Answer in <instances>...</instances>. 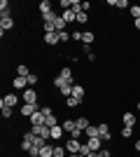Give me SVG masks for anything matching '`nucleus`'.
Segmentation results:
<instances>
[{"mask_svg": "<svg viewBox=\"0 0 140 157\" xmlns=\"http://www.w3.org/2000/svg\"><path fill=\"white\" fill-rule=\"evenodd\" d=\"M114 7H117V10H124V7H131V2H128V0H117Z\"/></svg>", "mask_w": 140, "mask_h": 157, "instance_id": "473e14b6", "label": "nucleus"}, {"mask_svg": "<svg viewBox=\"0 0 140 157\" xmlns=\"http://www.w3.org/2000/svg\"><path fill=\"white\" fill-rule=\"evenodd\" d=\"M40 150H42V148H38V145H33V148L28 150V155H31V157H40Z\"/></svg>", "mask_w": 140, "mask_h": 157, "instance_id": "e433bc0d", "label": "nucleus"}, {"mask_svg": "<svg viewBox=\"0 0 140 157\" xmlns=\"http://www.w3.org/2000/svg\"><path fill=\"white\" fill-rule=\"evenodd\" d=\"M66 26H68V24H66V19H63V17H59V19H56V21H54V28H56V31H66Z\"/></svg>", "mask_w": 140, "mask_h": 157, "instance_id": "5701e85b", "label": "nucleus"}, {"mask_svg": "<svg viewBox=\"0 0 140 157\" xmlns=\"http://www.w3.org/2000/svg\"><path fill=\"white\" fill-rule=\"evenodd\" d=\"M138 110H140V103H138Z\"/></svg>", "mask_w": 140, "mask_h": 157, "instance_id": "de8ad7c7", "label": "nucleus"}, {"mask_svg": "<svg viewBox=\"0 0 140 157\" xmlns=\"http://www.w3.org/2000/svg\"><path fill=\"white\" fill-rule=\"evenodd\" d=\"M33 138H35V134L33 131H28V134H23V141H21V150H31L33 148Z\"/></svg>", "mask_w": 140, "mask_h": 157, "instance_id": "7ed1b4c3", "label": "nucleus"}, {"mask_svg": "<svg viewBox=\"0 0 140 157\" xmlns=\"http://www.w3.org/2000/svg\"><path fill=\"white\" fill-rule=\"evenodd\" d=\"M98 157H112V155H110V150H100Z\"/></svg>", "mask_w": 140, "mask_h": 157, "instance_id": "79ce46f5", "label": "nucleus"}, {"mask_svg": "<svg viewBox=\"0 0 140 157\" xmlns=\"http://www.w3.org/2000/svg\"><path fill=\"white\" fill-rule=\"evenodd\" d=\"M16 75H21V78H28V75H31L28 66H26V63H19V66H16Z\"/></svg>", "mask_w": 140, "mask_h": 157, "instance_id": "4be33fe9", "label": "nucleus"}, {"mask_svg": "<svg viewBox=\"0 0 140 157\" xmlns=\"http://www.w3.org/2000/svg\"><path fill=\"white\" fill-rule=\"evenodd\" d=\"M80 148H82V141H77V138H68V141H66L68 155H70V152H80Z\"/></svg>", "mask_w": 140, "mask_h": 157, "instance_id": "f03ea898", "label": "nucleus"}, {"mask_svg": "<svg viewBox=\"0 0 140 157\" xmlns=\"http://www.w3.org/2000/svg\"><path fill=\"white\" fill-rule=\"evenodd\" d=\"M84 134H87V138H100V134H98V124H89Z\"/></svg>", "mask_w": 140, "mask_h": 157, "instance_id": "ddd939ff", "label": "nucleus"}, {"mask_svg": "<svg viewBox=\"0 0 140 157\" xmlns=\"http://www.w3.org/2000/svg\"><path fill=\"white\" fill-rule=\"evenodd\" d=\"M45 115H42V110H38V113H35V115H31V117H28V122H31V127H33V124H45Z\"/></svg>", "mask_w": 140, "mask_h": 157, "instance_id": "9d476101", "label": "nucleus"}, {"mask_svg": "<svg viewBox=\"0 0 140 157\" xmlns=\"http://www.w3.org/2000/svg\"><path fill=\"white\" fill-rule=\"evenodd\" d=\"M75 129H77V122H75V120H66V122H63V131H66V134H73Z\"/></svg>", "mask_w": 140, "mask_h": 157, "instance_id": "f3484780", "label": "nucleus"}, {"mask_svg": "<svg viewBox=\"0 0 140 157\" xmlns=\"http://www.w3.org/2000/svg\"><path fill=\"white\" fill-rule=\"evenodd\" d=\"M26 80H28V87H35V85H38V75H35V73H31Z\"/></svg>", "mask_w": 140, "mask_h": 157, "instance_id": "72a5a7b5", "label": "nucleus"}, {"mask_svg": "<svg viewBox=\"0 0 140 157\" xmlns=\"http://www.w3.org/2000/svg\"><path fill=\"white\" fill-rule=\"evenodd\" d=\"M12 87H14V89H23V92H26L28 80H26V78H21V75H16V78L12 80Z\"/></svg>", "mask_w": 140, "mask_h": 157, "instance_id": "6e6552de", "label": "nucleus"}, {"mask_svg": "<svg viewBox=\"0 0 140 157\" xmlns=\"http://www.w3.org/2000/svg\"><path fill=\"white\" fill-rule=\"evenodd\" d=\"M38 110H40V105H38V103H23L19 113H21V117H31V115H35Z\"/></svg>", "mask_w": 140, "mask_h": 157, "instance_id": "f257e3e1", "label": "nucleus"}, {"mask_svg": "<svg viewBox=\"0 0 140 157\" xmlns=\"http://www.w3.org/2000/svg\"><path fill=\"white\" fill-rule=\"evenodd\" d=\"M61 17L66 19V24H73V21H77V12H75V10H66Z\"/></svg>", "mask_w": 140, "mask_h": 157, "instance_id": "2eb2a0df", "label": "nucleus"}, {"mask_svg": "<svg viewBox=\"0 0 140 157\" xmlns=\"http://www.w3.org/2000/svg\"><path fill=\"white\" fill-rule=\"evenodd\" d=\"M73 40H77V42H82V31H75V33H73Z\"/></svg>", "mask_w": 140, "mask_h": 157, "instance_id": "a19ab883", "label": "nucleus"}, {"mask_svg": "<svg viewBox=\"0 0 140 157\" xmlns=\"http://www.w3.org/2000/svg\"><path fill=\"white\" fill-rule=\"evenodd\" d=\"M98 134H100V138H103V141H112V134H110V127H107L105 122H100V124H98Z\"/></svg>", "mask_w": 140, "mask_h": 157, "instance_id": "423d86ee", "label": "nucleus"}, {"mask_svg": "<svg viewBox=\"0 0 140 157\" xmlns=\"http://www.w3.org/2000/svg\"><path fill=\"white\" fill-rule=\"evenodd\" d=\"M54 157H68L66 145H56V148H54Z\"/></svg>", "mask_w": 140, "mask_h": 157, "instance_id": "b1692460", "label": "nucleus"}, {"mask_svg": "<svg viewBox=\"0 0 140 157\" xmlns=\"http://www.w3.org/2000/svg\"><path fill=\"white\" fill-rule=\"evenodd\" d=\"M14 28V19L9 17V19H0V31L2 33H7V31H12Z\"/></svg>", "mask_w": 140, "mask_h": 157, "instance_id": "9b49d317", "label": "nucleus"}, {"mask_svg": "<svg viewBox=\"0 0 140 157\" xmlns=\"http://www.w3.org/2000/svg\"><path fill=\"white\" fill-rule=\"evenodd\" d=\"M9 17H12L9 2H7V0H0V19H9Z\"/></svg>", "mask_w": 140, "mask_h": 157, "instance_id": "0eeeda50", "label": "nucleus"}, {"mask_svg": "<svg viewBox=\"0 0 140 157\" xmlns=\"http://www.w3.org/2000/svg\"><path fill=\"white\" fill-rule=\"evenodd\" d=\"M121 136H124V138H131V136H133V129H131V127H124V129H121Z\"/></svg>", "mask_w": 140, "mask_h": 157, "instance_id": "c9c22d12", "label": "nucleus"}, {"mask_svg": "<svg viewBox=\"0 0 140 157\" xmlns=\"http://www.w3.org/2000/svg\"><path fill=\"white\" fill-rule=\"evenodd\" d=\"M89 152H91V148H89L87 143H82V148H80V155H82V157H89Z\"/></svg>", "mask_w": 140, "mask_h": 157, "instance_id": "f704fd0d", "label": "nucleus"}, {"mask_svg": "<svg viewBox=\"0 0 140 157\" xmlns=\"http://www.w3.org/2000/svg\"><path fill=\"white\" fill-rule=\"evenodd\" d=\"M128 10H131V17H133V19H140V5H131Z\"/></svg>", "mask_w": 140, "mask_h": 157, "instance_id": "c85d7f7f", "label": "nucleus"}, {"mask_svg": "<svg viewBox=\"0 0 140 157\" xmlns=\"http://www.w3.org/2000/svg\"><path fill=\"white\" fill-rule=\"evenodd\" d=\"M121 122H124V127H131V129H133V124H135V115H133V113H124Z\"/></svg>", "mask_w": 140, "mask_h": 157, "instance_id": "4468645a", "label": "nucleus"}, {"mask_svg": "<svg viewBox=\"0 0 140 157\" xmlns=\"http://www.w3.org/2000/svg\"><path fill=\"white\" fill-rule=\"evenodd\" d=\"M63 124H56V127H52V138H63Z\"/></svg>", "mask_w": 140, "mask_h": 157, "instance_id": "6ab92c4d", "label": "nucleus"}, {"mask_svg": "<svg viewBox=\"0 0 140 157\" xmlns=\"http://www.w3.org/2000/svg\"><path fill=\"white\" fill-rule=\"evenodd\" d=\"M84 94H87V92H84V87H82V85H73V96L75 98H80V101H82Z\"/></svg>", "mask_w": 140, "mask_h": 157, "instance_id": "a211bd4d", "label": "nucleus"}, {"mask_svg": "<svg viewBox=\"0 0 140 157\" xmlns=\"http://www.w3.org/2000/svg\"><path fill=\"white\" fill-rule=\"evenodd\" d=\"M16 103H19V96H16V94H7V96L0 101V105H7V108H14Z\"/></svg>", "mask_w": 140, "mask_h": 157, "instance_id": "39448f33", "label": "nucleus"}, {"mask_svg": "<svg viewBox=\"0 0 140 157\" xmlns=\"http://www.w3.org/2000/svg\"><path fill=\"white\" fill-rule=\"evenodd\" d=\"M89 157H98V152H89Z\"/></svg>", "mask_w": 140, "mask_h": 157, "instance_id": "49530a36", "label": "nucleus"}, {"mask_svg": "<svg viewBox=\"0 0 140 157\" xmlns=\"http://www.w3.org/2000/svg\"><path fill=\"white\" fill-rule=\"evenodd\" d=\"M75 122H77V129L87 131V127H89V120H87V117H77V120H75Z\"/></svg>", "mask_w": 140, "mask_h": 157, "instance_id": "a878e982", "label": "nucleus"}, {"mask_svg": "<svg viewBox=\"0 0 140 157\" xmlns=\"http://www.w3.org/2000/svg\"><path fill=\"white\" fill-rule=\"evenodd\" d=\"M82 134H84L82 129H75L73 134H70V138H77V141H82Z\"/></svg>", "mask_w": 140, "mask_h": 157, "instance_id": "58836bf2", "label": "nucleus"}, {"mask_svg": "<svg viewBox=\"0 0 140 157\" xmlns=\"http://www.w3.org/2000/svg\"><path fill=\"white\" fill-rule=\"evenodd\" d=\"M70 10H75V12H82V2L80 0H73V7Z\"/></svg>", "mask_w": 140, "mask_h": 157, "instance_id": "ea45409f", "label": "nucleus"}, {"mask_svg": "<svg viewBox=\"0 0 140 157\" xmlns=\"http://www.w3.org/2000/svg\"><path fill=\"white\" fill-rule=\"evenodd\" d=\"M93 40H96V35H93L91 31H84V33H82V42H84V45H91Z\"/></svg>", "mask_w": 140, "mask_h": 157, "instance_id": "412c9836", "label": "nucleus"}, {"mask_svg": "<svg viewBox=\"0 0 140 157\" xmlns=\"http://www.w3.org/2000/svg\"><path fill=\"white\" fill-rule=\"evenodd\" d=\"M40 12L42 14H49V12H52V2H49V0H42V2H40Z\"/></svg>", "mask_w": 140, "mask_h": 157, "instance_id": "393cba45", "label": "nucleus"}, {"mask_svg": "<svg viewBox=\"0 0 140 157\" xmlns=\"http://www.w3.org/2000/svg\"><path fill=\"white\" fill-rule=\"evenodd\" d=\"M45 124L49 127V129H52V127H56V124H59V117H56V115H49V117L45 120Z\"/></svg>", "mask_w": 140, "mask_h": 157, "instance_id": "cd10ccee", "label": "nucleus"}, {"mask_svg": "<svg viewBox=\"0 0 140 157\" xmlns=\"http://www.w3.org/2000/svg\"><path fill=\"white\" fill-rule=\"evenodd\" d=\"M0 108H2V117H5V120L12 117V110H14V108H7V105H0Z\"/></svg>", "mask_w": 140, "mask_h": 157, "instance_id": "2f4dec72", "label": "nucleus"}, {"mask_svg": "<svg viewBox=\"0 0 140 157\" xmlns=\"http://www.w3.org/2000/svg\"><path fill=\"white\" fill-rule=\"evenodd\" d=\"M23 103H38V92H35L33 87H28L26 92H23Z\"/></svg>", "mask_w": 140, "mask_h": 157, "instance_id": "20e7f679", "label": "nucleus"}, {"mask_svg": "<svg viewBox=\"0 0 140 157\" xmlns=\"http://www.w3.org/2000/svg\"><path fill=\"white\" fill-rule=\"evenodd\" d=\"M135 28H138V31H140V19H135Z\"/></svg>", "mask_w": 140, "mask_h": 157, "instance_id": "a18cd8bd", "label": "nucleus"}, {"mask_svg": "<svg viewBox=\"0 0 140 157\" xmlns=\"http://www.w3.org/2000/svg\"><path fill=\"white\" fill-rule=\"evenodd\" d=\"M40 110H42V115H45V117H49V115H54V110H52V108H49V105H42Z\"/></svg>", "mask_w": 140, "mask_h": 157, "instance_id": "4c0bfd02", "label": "nucleus"}, {"mask_svg": "<svg viewBox=\"0 0 140 157\" xmlns=\"http://www.w3.org/2000/svg\"><path fill=\"white\" fill-rule=\"evenodd\" d=\"M59 75H61L63 80H66V82H73V71H70L68 66H66V68H61V73H59Z\"/></svg>", "mask_w": 140, "mask_h": 157, "instance_id": "aec40b11", "label": "nucleus"}, {"mask_svg": "<svg viewBox=\"0 0 140 157\" xmlns=\"http://www.w3.org/2000/svg\"><path fill=\"white\" fill-rule=\"evenodd\" d=\"M68 157H82V155H80V152H70Z\"/></svg>", "mask_w": 140, "mask_h": 157, "instance_id": "c03bdc74", "label": "nucleus"}, {"mask_svg": "<svg viewBox=\"0 0 140 157\" xmlns=\"http://www.w3.org/2000/svg\"><path fill=\"white\" fill-rule=\"evenodd\" d=\"M54 148H56V145H52V143L42 145V150H40V157H54Z\"/></svg>", "mask_w": 140, "mask_h": 157, "instance_id": "dca6fc26", "label": "nucleus"}, {"mask_svg": "<svg viewBox=\"0 0 140 157\" xmlns=\"http://www.w3.org/2000/svg\"><path fill=\"white\" fill-rule=\"evenodd\" d=\"M135 150L140 152V138H138V141H135Z\"/></svg>", "mask_w": 140, "mask_h": 157, "instance_id": "37998d69", "label": "nucleus"}, {"mask_svg": "<svg viewBox=\"0 0 140 157\" xmlns=\"http://www.w3.org/2000/svg\"><path fill=\"white\" fill-rule=\"evenodd\" d=\"M59 38H61V42H68V40H73V33H68V31H61V33H59Z\"/></svg>", "mask_w": 140, "mask_h": 157, "instance_id": "c756f323", "label": "nucleus"}, {"mask_svg": "<svg viewBox=\"0 0 140 157\" xmlns=\"http://www.w3.org/2000/svg\"><path fill=\"white\" fill-rule=\"evenodd\" d=\"M45 42H47V45H59V42H61L59 33H45Z\"/></svg>", "mask_w": 140, "mask_h": 157, "instance_id": "f8f14e48", "label": "nucleus"}, {"mask_svg": "<svg viewBox=\"0 0 140 157\" xmlns=\"http://www.w3.org/2000/svg\"><path fill=\"white\" fill-rule=\"evenodd\" d=\"M89 21V14L87 12H77V24H87Z\"/></svg>", "mask_w": 140, "mask_h": 157, "instance_id": "7c9ffc66", "label": "nucleus"}, {"mask_svg": "<svg viewBox=\"0 0 140 157\" xmlns=\"http://www.w3.org/2000/svg\"><path fill=\"white\" fill-rule=\"evenodd\" d=\"M100 143H103V138H87V145L91 148V152H100V150H103Z\"/></svg>", "mask_w": 140, "mask_h": 157, "instance_id": "1a4fd4ad", "label": "nucleus"}, {"mask_svg": "<svg viewBox=\"0 0 140 157\" xmlns=\"http://www.w3.org/2000/svg\"><path fill=\"white\" fill-rule=\"evenodd\" d=\"M66 103H68V108H77L82 101H80V98H75V96H68V98H66Z\"/></svg>", "mask_w": 140, "mask_h": 157, "instance_id": "bb28decb", "label": "nucleus"}]
</instances>
